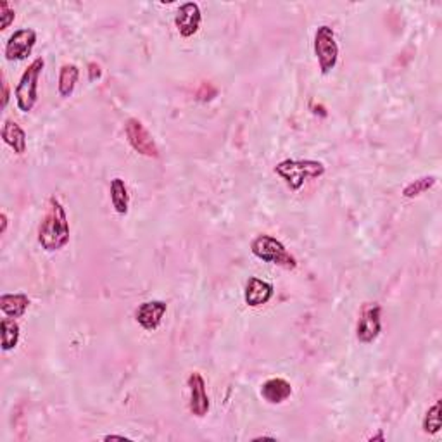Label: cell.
<instances>
[{
	"mask_svg": "<svg viewBox=\"0 0 442 442\" xmlns=\"http://www.w3.org/2000/svg\"><path fill=\"white\" fill-rule=\"evenodd\" d=\"M368 441H370V442H373V441H382V442H384V441H385V436H384V432H382V430H380V432H378V433H377V436H372V437H370V439H368Z\"/></svg>",
	"mask_w": 442,
	"mask_h": 442,
	"instance_id": "cell-26",
	"label": "cell"
},
{
	"mask_svg": "<svg viewBox=\"0 0 442 442\" xmlns=\"http://www.w3.org/2000/svg\"><path fill=\"white\" fill-rule=\"evenodd\" d=\"M189 390H190V401H189V409L194 416L204 418L209 411V397L206 392V382L199 372L190 373L189 380Z\"/></svg>",
	"mask_w": 442,
	"mask_h": 442,
	"instance_id": "cell-9",
	"label": "cell"
},
{
	"mask_svg": "<svg viewBox=\"0 0 442 442\" xmlns=\"http://www.w3.org/2000/svg\"><path fill=\"white\" fill-rule=\"evenodd\" d=\"M7 102H9V83L7 79H2V109H6Z\"/></svg>",
	"mask_w": 442,
	"mask_h": 442,
	"instance_id": "cell-23",
	"label": "cell"
},
{
	"mask_svg": "<svg viewBox=\"0 0 442 442\" xmlns=\"http://www.w3.org/2000/svg\"><path fill=\"white\" fill-rule=\"evenodd\" d=\"M273 297V285L258 277H250L245 284L244 299L250 308H260Z\"/></svg>",
	"mask_w": 442,
	"mask_h": 442,
	"instance_id": "cell-12",
	"label": "cell"
},
{
	"mask_svg": "<svg viewBox=\"0 0 442 442\" xmlns=\"http://www.w3.org/2000/svg\"><path fill=\"white\" fill-rule=\"evenodd\" d=\"M79 78V70L77 65H65L59 71V95L70 97L74 92Z\"/></svg>",
	"mask_w": 442,
	"mask_h": 442,
	"instance_id": "cell-17",
	"label": "cell"
},
{
	"mask_svg": "<svg viewBox=\"0 0 442 442\" xmlns=\"http://www.w3.org/2000/svg\"><path fill=\"white\" fill-rule=\"evenodd\" d=\"M250 250L256 258L260 260L272 263V265L282 266L285 270H296L297 268V260L292 254L287 250V248L282 244L278 238L272 237V235L261 233L250 242Z\"/></svg>",
	"mask_w": 442,
	"mask_h": 442,
	"instance_id": "cell-3",
	"label": "cell"
},
{
	"mask_svg": "<svg viewBox=\"0 0 442 442\" xmlns=\"http://www.w3.org/2000/svg\"><path fill=\"white\" fill-rule=\"evenodd\" d=\"M314 54L324 74H328L338 61V45L332 26L321 25L314 33Z\"/></svg>",
	"mask_w": 442,
	"mask_h": 442,
	"instance_id": "cell-5",
	"label": "cell"
},
{
	"mask_svg": "<svg viewBox=\"0 0 442 442\" xmlns=\"http://www.w3.org/2000/svg\"><path fill=\"white\" fill-rule=\"evenodd\" d=\"M424 432L427 433H437L442 427V420H441V401H436V404L432 408H429V411L425 413L424 418Z\"/></svg>",
	"mask_w": 442,
	"mask_h": 442,
	"instance_id": "cell-20",
	"label": "cell"
},
{
	"mask_svg": "<svg viewBox=\"0 0 442 442\" xmlns=\"http://www.w3.org/2000/svg\"><path fill=\"white\" fill-rule=\"evenodd\" d=\"M290 394H292V385L285 378H270L261 387L263 399L270 404L284 403L285 399H289Z\"/></svg>",
	"mask_w": 442,
	"mask_h": 442,
	"instance_id": "cell-13",
	"label": "cell"
},
{
	"mask_svg": "<svg viewBox=\"0 0 442 442\" xmlns=\"http://www.w3.org/2000/svg\"><path fill=\"white\" fill-rule=\"evenodd\" d=\"M125 133L128 138L130 145L133 147V150H137L138 154L145 158H159V149L154 142L153 135L149 133V130L143 126V123L137 118H128L125 123Z\"/></svg>",
	"mask_w": 442,
	"mask_h": 442,
	"instance_id": "cell-6",
	"label": "cell"
},
{
	"mask_svg": "<svg viewBox=\"0 0 442 442\" xmlns=\"http://www.w3.org/2000/svg\"><path fill=\"white\" fill-rule=\"evenodd\" d=\"M275 173L280 178H284L290 190H299L304 185L306 180L311 178H320L325 175V165L321 161H313V159H302V161H294V159H285L275 166Z\"/></svg>",
	"mask_w": 442,
	"mask_h": 442,
	"instance_id": "cell-2",
	"label": "cell"
},
{
	"mask_svg": "<svg viewBox=\"0 0 442 442\" xmlns=\"http://www.w3.org/2000/svg\"><path fill=\"white\" fill-rule=\"evenodd\" d=\"M70 221L65 206L55 195L49 199L47 213L38 226V244L43 249L54 253L62 249L70 242Z\"/></svg>",
	"mask_w": 442,
	"mask_h": 442,
	"instance_id": "cell-1",
	"label": "cell"
},
{
	"mask_svg": "<svg viewBox=\"0 0 442 442\" xmlns=\"http://www.w3.org/2000/svg\"><path fill=\"white\" fill-rule=\"evenodd\" d=\"M37 43V33L31 28H23V30L14 31L6 43V55L7 61H25L28 55L33 50Z\"/></svg>",
	"mask_w": 442,
	"mask_h": 442,
	"instance_id": "cell-8",
	"label": "cell"
},
{
	"mask_svg": "<svg viewBox=\"0 0 442 442\" xmlns=\"http://www.w3.org/2000/svg\"><path fill=\"white\" fill-rule=\"evenodd\" d=\"M30 308V299L26 294H4L0 297V309L9 318H21Z\"/></svg>",
	"mask_w": 442,
	"mask_h": 442,
	"instance_id": "cell-15",
	"label": "cell"
},
{
	"mask_svg": "<svg viewBox=\"0 0 442 442\" xmlns=\"http://www.w3.org/2000/svg\"><path fill=\"white\" fill-rule=\"evenodd\" d=\"M111 202H113V208L118 214H126L128 213V204H130V195L128 189H126L125 180L123 178H113L111 180Z\"/></svg>",
	"mask_w": 442,
	"mask_h": 442,
	"instance_id": "cell-16",
	"label": "cell"
},
{
	"mask_svg": "<svg viewBox=\"0 0 442 442\" xmlns=\"http://www.w3.org/2000/svg\"><path fill=\"white\" fill-rule=\"evenodd\" d=\"M382 308L377 302H366L361 308L360 320L356 325V337L363 344H372L382 332Z\"/></svg>",
	"mask_w": 442,
	"mask_h": 442,
	"instance_id": "cell-7",
	"label": "cell"
},
{
	"mask_svg": "<svg viewBox=\"0 0 442 442\" xmlns=\"http://www.w3.org/2000/svg\"><path fill=\"white\" fill-rule=\"evenodd\" d=\"M45 61L43 57H37L30 66L26 67L23 73L21 79H19L18 87H16V102H18L19 111L23 113H30L37 104L38 99V78L42 74Z\"/></svg>",
	"mask_w": 442,
	"mask_h": 442,
	"instance_id": "cell-4",
	"label": "cell"
},
{
	"mask_svg": "<svg viewBox=\"0 0 442 442\" xmlns=\"http://www.w3.org/2000/svg\"><path fill=\"white\" fill-rule=\"evenodd\" d=\"M202 21V14H201V7L199 4L195 2H185L178 7L177 16H175V25H177L178 33L182 37L189 38L192 37L199 31V26H201Z\"/></svg>",
	"mask_w": 442,
	"mask_h": 442,
	"instance_id": "cell-10",
	"label": "cell"
},
{
	"mask_svg": "<svg viewBox=\"0 0 442 442\" xmlns=\"http://www.w3.org/2000/svg\"><path fill=\"white\" fill-rule=\"evenodd\" d=\"M0 18H2V30H7V28L14 23L16 13L7 0H2V2H0Z\"/></svg>",
	"mask_w": 442,
	"mask_h": 442,
	"instance_id": "cell-21",
	"label": "cell"
},
{
	"mask_svg": "<svg viewBox=\"0 0 442 442\" xmlns=\"http://www.w3.org/2000/svg\"><path fill=\"white\" fill-rule=\"evenodd\" d=\"M0 330H2L4 351L14 349L19 342V336H21V330H19V325L16 324L14 318H4V320L0 321Z\"/></svg>",
	"mask_w": 442,
	"mask_h": 442,
	"instance_id": "cell-18",
	"label": "cell"
},
{
	"mask_svg": "<svg viewBox=\"0 0 442 442\" xmlns=\"http://www.w3.org/2000/svg\"><path fill=\"white\" fill-rule=\"evenodd\" d=\"M168 304L165 301H145L135 311V320L147 332H154L161 325Z\"/></svg>",
	"mask_w": 442,
	"mask_h": 442,
	"instance_id": "cell-11",
	"label": "cell"
},
{
	"mask_svg": "<svg viewBox=\"0 0 442 442\" xmlns=\"http://www.w3.org/2000/svg\"><path fill=\"white\" fill-rule=\"evenodd\" d=\"M2 140L14 150L18 156L26 153V133L16 121L7 119L2 126Z\"/></svg>",
	"mask_w": 442,
	"mask_h": 442,
	"instance_id": "cell-14",
	"label": "cell"
},
{
	"mask_svg": "<svg viewBox=\"0 0 442 442\" xmlns=\"http://www.w3.org/2000/svg\"><path fill=\"white\" fill-rule=\"evenodd\" d=\"M104 441H131V439L125 436H106Z\"/></svg>",
	"mask_w": 442,
	"mask_h": 442,
	"instance_id": "cell-25",
	"label": "cell"
},
{
	"mask_svg": "<svg viewBox=\"0 0 442 442\" xmlns=\"http://www.w3.org/2000/svg\"><path fill=\"white\" fill-rule=\"evenodd\" d=\"M437 183V178L436 177H421L418 178V180L408 183V185L404 187L403 190V195L406 199H413V197H418V195H421L424 192H427V190L432 189L433 185Z\"/></svg>",
	"mask_w": 442,
	"mask_h": 442,
	"instance_id": "cell-19",
	"label": "cell"
},
{
	"mask_svg": "<svg viewBox=\"0 0 442 442\" xmlns=\"http://www.w3.org/2000/svg\"><path fill=\"white\" fill-rule=\"evenodd\" d=\"M0 221H2V228H0V233H6L7 223H9V220H7V214H6V213L0 214Z\"/></svg>",
	"mask_w": 442,
	"mask_h": 442,
	"instance_id": "cell-24",
	"label": "cell"
},
{
	"mask_svg": "<svg viewBox=\"0 0 442 442\" xmlns=\"http://www.w3.org/2000/svg\"><path fill=\"white\" fill-rule=\"evenodd\" d=\"M101 77H102L101 66H99L97 62H90L89 65V79L90 82H95V79H99Z\"/></svg>",
	"mask_w": 442,
	"mask_h": 442,
	"instance_id": "cell-22",
	"label": "cell"
}]
</instances>
